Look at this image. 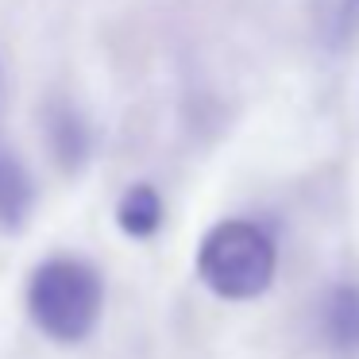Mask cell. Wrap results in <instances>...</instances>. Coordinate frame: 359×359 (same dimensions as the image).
<instances>
[{
	"label": "cell",
	"mask_w": 359,
	"mask_h": 359,
	"mask_svg": "<svg viewBox=\"0 0 359 359\" xmlns=\"http://www.w3.org/2000/svg\"><path fill=\"white\" fill-rule=\"evenodd\" d=\"M320 336L336 355H359V286L340 282L320 302Z\"/></svg>",
	"instance_id": "cell-3"
},
{
	"label": "cell",
	"mask_w": 359,
	"mask_h": 359,
	"mask_svg": "<svg viewBox=\"0 0 359 359\" xmlns=\"http://www.w3.org/2000/svg\"><path fill=\"white\" fill-rule=\"evenodd\" d=\"M32 201H35V189L27 170L8 147H0V224L20 228L32 212Z\"/></svg>",
	"instance_id": "cell-5"
},
{
	"label": "cell",
	"mask_w": 359,
	"mask_h": 359,
	"mask_svg": "<svg viewBox=\"0 0 359 359\" xmlns=\"http://www.w3.org/2000/svg\"><path fill=\"white\" fill-rule=\"evenodd\" d=\"M104 309V282L93 263L58 255L35 266L27 282V313L58 344H78L97 328Z\"/></svg>",
	"instance_id": "cell-2"
},
{
	"label": "cell",
	"mask_w": 359,
	"mask_h": 359,
	"mask_svg": "<svg viewBox=\"0 0 359 359\" xmlns=\"http://www.w3.org/2000/svg\"><path fill=\"white\" fill-rule=\"evenodd\" d=\"M50 135V147H55V158L66 166V170H78L81 163L89 158V128L78 112L70 109H58L47 124Z\"/></svg>",
	"instance_id": "cell-6"
},
{
	"label": "cell",
	"mask_w": 359,
	"mask_h": 359,
	"mask_svg": "<svg viewBox=\"0 0 359 359\" xmlns=\"http://www.w3.org/2000/svg\"><path fill=\"white\" fill-rule=\"evenodd\" d=\"M278 271L274 236L255 220H220L197 248V274L224 302H251L266 294Z\"/></svg>",
	"instance_id": "cell-1"
},
{
	"label": "cell",
	"mask_w": 359,
	"mask_h": 359,
	"mask_svg": "<svg viewBox=\"0 0 359 359\" xmlns=\"http://www.w3.org/2000/svg\"><path fill=\"white\" fill-rule=\"evenodd\" d=\"M116 224L124 228V236L132 240H147L163 228V197H158L155 186L147 182H135V186L124 189L116 205Z\"/></svg>",
	"instance_id": "cell-4"
}]
</instances>
